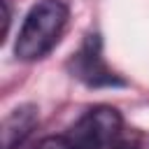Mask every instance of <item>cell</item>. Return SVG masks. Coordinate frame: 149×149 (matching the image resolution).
<instances>
[{
    "label": "cell",
    "instance_id": "cell-4",
    "mask_svg": "<svg viewBox=\"0 0 149 149\" xmlns=\"http://www.w3.org/2000/svg\"><path fill=\"white\" fill-rule=\"evenodd\" d=\"M37 121V114H35V107L26 105V107H19L14 109L7 121H5V128H2V149H14L16 144H21L26 140V135L33 130Z\"/></svg>",
    "mask_w": 149,
    "mask_h": 149
},
{
    "label": "cell",
    "instance_id": "cell-6",
    "mask_svg": "<svg viewBox=\"0 0 149 149\" xmlns=\"http://www.w3.org/2000/svg\"><path fill=\"white\" fill-rule=\"evenodd\" d=\"M112 149H140V144H137V140L121 135V137H119V140L112 144Z\"/></svg>",
    "mask_w": 149,
    "mask_h": 149
},
{
    "label": "cell",
    "instance_id": "cell-1",
    "mask_svg": "<svg viewBox=\"0 0 149 149\" xmlns=\"http://www.w3.org/2000/svg\"><path fill=\"white\" fill-rule=\"evenodd\" d=\"M68 23V7L61 0H42L37 2L16 37L14 54L21 61H37L47 56L61 40L63 28Z\"/></svg>",
    "mask_w": 149,
    "mask_h": 149
},
{
    "label": "cell",
    "instance_id": "cell-3",
    "mask_svg": "<svg viewBox=\"0 0 149 149\" xmlns=\"http://www.w3.org/2000/svg\"><path fill=\"white\" fill-rule=\"evenodd\" d=\"M70 68H72L74 77L86 81L88 86H121L123 84L105 65V61L100 56V40H98V35H88L86 37L81 49L74 54Z\"/></svg>",
    "mask_w": 149,
    "mask_h": 149
},
{
    "label": "cell",
    "instance_id": "cell-2",
    "mask_svg": "<svg viewBox=\"0 0 149 149\" xmlns=\"http://www.w3.org/2000/svg\"><path fill=\"white\" fill-rule=\"evenodd\" d=\"M68 135L84 149H112L123 135V119L114 107H91L68 128Z\"/></svg>",
    "mask_w": 149,
    "mask_h": 149
},
{
    "label": "cell",
    "instance_id": "cell-5",
    "mask_svg": "<svg viewBox=\"0 0 149 149\" xmlns=\"http://www.w3.org/2000/svg\"><path fill=\"white\" fill-rule=\"evenodd\" d=\"M35 149H84L81 144H77L68 133L65 135H54V137H44Z\"/></svg>",
    "mask_w": 149,
    "mask_h": 149
}]
</instances>
